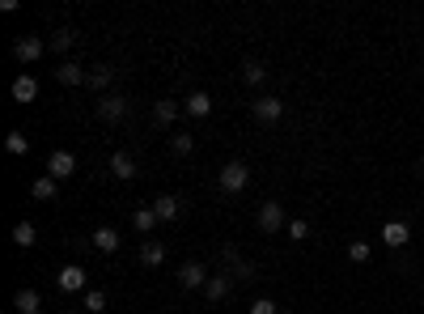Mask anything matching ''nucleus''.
I'll return each instance as SVG.
<instances>
[{
    "label": "nucleus",
    "instance_id": "obj_1",
    "mask_svg": "<svg viewBox=\"0 0 424 314\" xmlns=\"http://www.w3.org/2000/svg\"><path fill=\"white\" fill-rule=\"evenodd\" d=\"M246 183H251V170H246V161H230V166H221V191L238 196V191H246Z\"/></svg>",
    "mask_w": 424,
    "mask_h": 314
},
{
    "label": "nucleus",
    "instance_id": "obj_2",
    "mask_svg": "<svg viewBox=\"0 0 424 314\" xmlns=\"http://www.w3.org/2000/svg\"><path fill=\"white\" fill-rule=\"evenodd\" d=\"M128 111H132V102L123 98V93H107V98L98 102V119H102V124H119V119H128Z\"/></svg>",
    "mask_w": 424,
    "mask_h": 314
},
{
    "label": "nucleus",
    "instance_id": "obj_3",
    "mask_svg": "<svg viewBox=\"0 0 424 314\" xmlns=\"http://www.w3.org/2000/svg\"><path fill=\"white\" fill-rule=\"evenodd\" d=\"M47 175H52L56 183H64V179H72V175H77V157H72L68 149H56L52 157H47Z\"/></svg>",
    "mask_w": 424,
    "mask_h": 314
},
{
    "label": "nucleus",
    "instance_id": "obj_4",
    "mask_svg": "<svg viewBox=\"0 0 424 314\" xmlns=\"http://www.w3.org/2000/svg\"><path fill=\"white\" fill-rule=\"evenodd\" d=\"M259 229H263V234H280V229H289V221H284V208H280L276 200L259 204Z\"/></svg>",
    "mask_w": 424,
    "mask_h": 314
},
{
    "label": "nucleus",
    "instance_id": "obj_5",
    "mask_svg": "<svg viewBox=\"0 0 424 314\" xmlns=\"http://www.w3.org/2000/svg\"><path fill=\"white\" fill-rule=\"evenodd\" d=\"M43 52H47V43H43V38H34V34H21V38L13 43V56H17L21 64H34Z\"/></svg>",
    "mask_w": 424,
    "mask_h": 314
},
{
    "label": "nucleus",
    "instance_id": "obj_6",
    "mask_svg": "<svg viewBox=\"0 0 424 314\" xmlns=\"http://www.w3.org/2000/svg\"><path fill=\"white\" fill-rule=\"evenodd\" d=\"M251 115L259 119V124H280L284 102H280V98H259V102H251Z\"/></svg>",
    "mask_w": 424,
    "mask_h": 314
},
{
    "label": "nucleus",
    "instance_id": "obj_7",
    "mask_svg": "<svg viewBox=\"0 0 424 314\" xmlns=\"http://www.w3.org/2000/svg\"><path fill=\"white\" fill-rule=\"evenodd\" d=\"M179 284L183 289H204L208 284V268H204V263H183V268H179Z\"/></svg>",
    "mask_w": 424,
    "mask_h": 314
},
{
    "label": "nucleus",
    "instance_id": "obj_8",
    "mask_svg": "<svg viewBox=\"0 0 424 314\" xmlns=\"http://www.w3.org/2000/svg\"><path fill=\"white\" fill-rule=\"evenodd\" d=\"M85 77H89V68H81L77 60H64V64L56 68V81H60V85H85Z\"/></svg>",
    "mask_w": 424,
    "mask_h": 314
},
{
    "label": "nucleus",
    "instance_id": "obj_9",
    "mask_svg": "<svg viewBox=\"0 0 424 314\" xmlns=\"http://www.w3.org/2000/svg\"><path fill=\"white\" fill-rule=\"evenodd\" d=\"M60 289H64V293H81V289H85V268H77V263H68V268H60Z\"/></svg>",
    "mask_w": 424,
    "mask_h": 314
},
{
    "label": "nucleus",
    "instance_id": "obj_10",
    "mask_svg": "<svg viewBox=\"0 0 424 314\" xmlns=\"http://www.w3.org/2000/svg\"><path fill=\"white\" fill-rule=\"evenodd\" d=\"M382 243H386V247H408V243H412L408 221H386V225H382Z\"/></svg>",
    "mask_w": 424,
    "mask_h": 314
},
{
    "label": "nucleus",
    "instance_id": "obj_11",
    "mask_svg": "<svg viewBox=\"0 0 424 314\" xmlns=\"http://www.w3.org/2000/svg\"><path fill=\"white\" fill-rule=\"evenodd\" d=\"M183 111H187L191 119H204V115L212 111V98H208L204 89H195V93H187V98H183Z\"/></svg>",
    "mask_w": 424,
    "mask_h": 314
},
{
    "label": "nucleus",
    "instance_id": "obj_12",
    "mask_svg": "<svg viewBox=\"0 0 424 314\" xmlns=\"http://www.w3.org/2000/svg\"><path fill=\"white\" fill-rule=\"evenodd\" d=\"M111 81H115V68H107V64H98V68H89V77H85V85H89L93 93H102V89H111Z\"/></svg>",
    "mask_w": 424,
    "mask_h": 314
},
{
    "label": "nucleus",
    "instance_id": "obj_13",
    "mask_svg": "<svg viewBox=\"0 0 424 314\" xmlns=\"http://www.w3.org/2000/svg\"><path fill=\"white\" fill-rule=\"evenodd\" d=\"M34 98H38V81L26 72V77L13 81V102H34Z\"/></svg>",
    "mask_w": 424,
    "mask_h": 314
},
{
    "label": "nucleus",
    "instance_id": "obj_14",
    "mask_svg": "<svg viewBox=\"0 0 424 314\" xmlns=\"http://www.w3.org/2000/svg\"><path fill=\"white\" fill-rule=\"evenodd\" d=\"M93 247H98V251H107V255H111V251H119V229L98 225V229H93Z\"/></svg>",
    "mask_w": 424,
    "mask_h": 314
},
{
    "label": "nucleus",
    "instance_id": "obj_15",
    "mask_svg": "<svg viewBox=\"0 0 424 314\" xmlns=\"http://www.w3.org/2000/svg\"><path fill=\"white\" fill-rule=\"evenodd\" d=\"M230 293V272H216V276H208V284H204V298L208 302H221Z\"/></svg>",
    "mask_w": 424,
    "mask_h": 314
},
{
    "label": "nucleus",
    "instance_id": "obj_16",
    "mask_svg": "<svg viewBox=\"0 0 424 314\" xmlns=\"http://www.w3.org/2000/svg\"><path fill=\"white\" fill-rule=\"evenodd\" d=\"M140 263H144V268H157V263H166V243H153V238H148V243L140 247Z\"/></svg>",
    "mask_w": 424,
    "mask_h": 314
},
{
    "label": "nucleus",
    "instance_id": "obj_17",
    "mask_svg": "<svg viewBox=\"0 0 424 314\" xmlns=\"http://www.w3.org/2000/svg\"><path fill=\"white\" fill-rule=\"evenodd\" d=\"M179 111H183V102H170V98H161V102L153 106V119H157L161 128H170L174 119H179Z\"/></svg>",
    "mask_w": 424,
    "mask_h": 314
},
{
    "label": "nucleus",
    "instance_id": "obj_18",
    "mask_svg": "<svg viewBox=\"0 0 424 314\" xmlns=\"http://www.w3.org/2000/svg\"><path fill=\"white\" fill-rule=\"evenodd\" d=\"M179 200H174V196H157L153 200V212H157V221H174V216H179Z\"/></svg>",
    "mask_w": 424,
    "mask_h": 314
},
{
    "label": "nucleus",
    "instance_id": "obj_19",
    "mask_svg": "<svg viewBox=\"0 0 424 314\" xmlns=\"http://www.w3.org/2000/svg\"><path fill=\"white\" fill-rule=\"evenodd\" d=\"M111 175H115V179H136V161H132L128 153H115V157H111Z\"/></svg>",
    "mask_w": 424,
    "mask_h": 314
},
{
    "label": "nucleus",
    "instance_id": "obj_20",
    "mask_svg": "<svg viewBox=\"0 0 424 314\" xmlns=\"http://www.w3.org/2000/svg\"><path fill=\"white\" fill-rule=\"evenodd\" d=\"M153 225H157V212L153 208H136L132 212V229L136 234H153Z\"/></svg>",
    "mask_w": 424,
    "mask_h": 314
},
{
    "label": "nucleus",
    "instance_id": "obj_21",
    "mask_svg": "<svg viewBox=\"0 0 424 314\" xmlns=\"http://www.w3.org/2000/svg\"><path fill=\"white\" fill-rule=\"evenodd\" d=\"M242 81H246V85H263V81H267V68H263L259 60H246V64H242Z\"/></svg>",
    "mask_w": 424,
    "mask_h": 314
},
{
    "label": "nucleus",
    "instance_id": "obj_22",
    "mask_svg": "<svg viewBox=\"0 0 424 314\" xmlns=\"http://www.w3.org/2000/svg\"><path fill=\"white\" fill-rule=\"evenodd\" d=\"M13 306H17V314H30V310H38V289H17Z\"/></svg>",
    "mask_w": 424,
    "mask_h": 314
},
{
    "label": "nucleus",
    "instance_id": "obj_23",
    "mask_svg": "<svg viewBox=\"0 0 424 314\" xmlns=\"http://www.w3.org/2000/svg\"><path fill=\"white\" fill-rule=\"evenodd\" d=\"M5 149H9L13 157H21V153H30V140H26V132H9V136H5Z\"/></svg>",
    "mask_w": 424,
    "mask_h": 314
},
{
    "label": "nucleus",
    "instance_id": "obj_24",
    "mask_svg": "<svg viewBox=\"0 0 424 314\" xmlns=\"http://www.w3.org/2000/svg\"><path fill=\"white\" fill-rule=\"evenodd\" d=\"M30 191H34V200H56V179H52V175H43Z\"/></svg>",
    "mask_w": 424,
    "mask_h": 314
},
{
    "label": "nucleus",
    "instance_id": "obj_25",
    "mask_svg": "<svg viewBox=\"0 0 424 314\" xmlns=\"http://www.w3.org/2000/svg\"><path fill=\"white\" fill-rule=\"evenodd\" d=\"M13 243H17V247H34V225H30V221H17V225H13Z\"/></svg>",
    "mask_w": 424,
    "mask_h": 314
},
{
    "label": "nucleus",
    "instance_id": "obj_26",
    "mask_svg": "<svg viewBox=\"0 0 424 314\" xmlns=\"http://www.w3.org/2000/svg\"><path fill=\"white\" fill-rule=\"evenodd\" d=\"M85 310L89 314H107V293H102V289H89V293H85Z\"/></svg>",
    "mask_w": 424,
    "mask_h": 314
},
{
    "label": "nucleus",
    "instance_id": "obj_27",
    "mask_svg": "<svg viewBox=\"0 0 424 314\" xmlns=\"http://www.w3.org/2000/svg\"><path fill=\"white\" fill-rule=\"evenodd\" d=\"M369 255H373L369 243H353V247H348V259H353V263H369Z\"/></svg>",
    "mask_w": 424,
    "mask_h": 314
},
{
    "label": "nucleus",
    "instance_id": "obj_28",
    "mask_svg": "<svg viewBox=\"0 0 424 314\" xmlns=\"http://www.w3.org/2000/svg\"><path fill=\"white\" fill-rule=\"evenodd\" d=\"M47 47H52L56 56H60V52H68V47H72V30H60V34H52V43H47Z\"/></svg>",
    "mask_w": 424,
    "mask_h": 314
},
{
    "label": "nucleus",
    "instance_id": "obj_29",
    "mask_svg": "<svg viewBox=\"0 0 424 314\" xmlns=\"http://www.w3.org/2000/svg\"><path fill=\"white\" fill-rule=\"evenodd\" d=\"M284 234H289V238H293V243H302V238H306V234H310V225H306V221H302V216H293V221H289V229H284Z\"/></svg>",
    "mask_w": 424,
    "mask_h": 314
},
{
    "label": "nucleus",
    "instance_id": "obj_30",
    "mask_svg": "<svg viewBox=\"0 0 424 314\" xmlns=\"http://www.w3.org/2000/svg\"><path fill=\"white\" fill-rule=\"evenodd\" d=\"M170 149L179 153V157H187V153L195 149V136H174V140H170Z\"/></svg>",
    "mask_w": 424,
    "mask_h": 314
},
{
    "label": "nucleus",
    "instance_id": "obj_31",
    "mask_svg": "<svg viewBox=\"0 0 424 314\" xmlns=\"http://www.w3.org/2000/svg\"><path fill=\"white\" fill-rule=\"evenodd\" d=\"M251 314H276V302H271V298H259V302H251Z\"/></svg>",
    "mask_w": 424,
    "mask_h": 314
},
{
    "label": "nucleus",
    "instance_id": "obj_32",
    "mask_svg": "<svg viewBox=\"0 0 424 314\" xmlns=\"http://www.w3.org/2000/svg\"><path fill=\"white\" fill-rule=\"evenodd\" d=\"M30 314H38V310H30Z\"/></svg>",
    "mask_w": 424,
    "mask_h": 314
},
{
    "label": "nucleus",
    "instance_id": "obj_33",
    "mask_svg": "<svg viewBox=\"0 0 424 314\" xmlns=\"http://www.w3.org/2000/svg\"><path fill=\"white\" fill-rule=\"evenodd\" d=\"M420 170H424V166H420Z\"/></svg>",
    "mask_w": 424,
    "mask_h": 314
}]
</instances>
